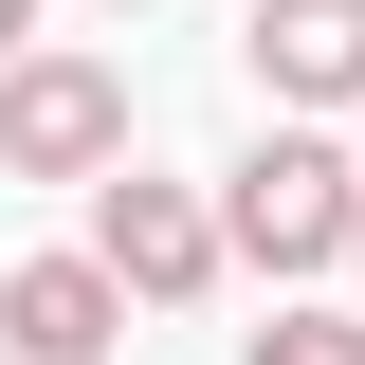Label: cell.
Wrapping results in <instances>:
<instances>
[{
	"instance_id": "cell-4",
	"label": "cell",
	"mask_w": 365,
	"mask_h": 365,
	"mask_svg": "<svg viewBox=\"0 0 365 365\" xmlns=\"http://www.w3.org/2000/svg\"><path fill=\"white\" fill-rule=\"evenodd\" d=\"M110 347H128V292L91 256H19L0 274V365H110Z\"/></svg>"
},
{
	"instance_id": "cell-8",
	"label": "cell",
	"mask_w": 365,
	"mask_h": 365,
	"mask_svg": "<svg viewBox=\"0 0 365 365\" xmlns=\"http://www.w3.org/2000/svg\"><path fill=\"white\" fill-rule=\"evenodd\" d=\"M347 256H365V220H347Z\"/></svg>"
},
{
	"instance_id": "cell-5",
	"label": "cell",
	"mask_w": 365,
	"mask_h": 365,
	"mask_svg": "<svg viewBox=\"0 0 365 365\" xmlns=\"http://www.w3.org/2000/svg\"><path fill=\"white\" fill-rule=\"evenodd\" d=\"M256 73L292 110H365V0H256Z\"/></svg>"
},
{
	"instance_id": "cell-7",
	"label": "cell",
	"mask_w": 365,
	"mask_h": 365,
	"mask_svg": "<svg viewBox=\"0 0 365 365\" xmlns=\"http://www.w3.org/2000/svg\"><path fill=\"white\" fill-rule=\"evenodd\" d=\"M19 37H37V0H0V55H19Z\"/></svg>"
},
{
	"instance_id": "cell-2",
	"label": "cell",
	"mask_w": 365,
	"mask_h": 365,
	"mask_svg": "<svg viewBox=\"0 0 365 365\" xmlns=\"http://www.w3.org/2000/svg\"><path fill=\"white\" fill-rule=\"evenodd\" d=\"M347 220H365V182H347V146H311V128H274L256 165H237V201H220V256H256V274H329V256H347Z\"/></svg>"
},
{
	"instance_id": "cell-6",
	"label": "cell",
	"mask_w": 365,
	"mask_h": 365,
	"mask_svg": "<svg viewBox=\"0 0 365 365\" xmlns=\"http://www.w3.org/2000/svg\"><path fill=\"white\" fill-rule=\"evenodd\" d=\"M256 365H365V311H274Z\"/></svg>"
},
{
	"instance_id": "cell-1",
	"label": "cell",
	"mask_w": 365,
	"mask_h": 365,
	"mask_svg": "<svg viewBox=\"0 0 365 365\" xmlns=\"http://www.w3.org/2000/svg\"><path fill=\"white\" fill-rule=\"evenodd\" d=\"M128 165V73L110 55H0V182H91Z\"/></svg>"
},
{
	"instance_id": "cell-3",
	"label": "cell",
	"mask_w": 365,
	"mask_h": 365,
	"mask_svg": "<svg viewBox=\"0 0 365 365\" xmlns=\"http://www.w3.org/2000/svg\"><path fill=\"white\" fill-rule=\"evenodd\" d=\"M91 274H110L128 311L220 292V201H182V182H91Z\"/></svg>"
}]
</instances>
